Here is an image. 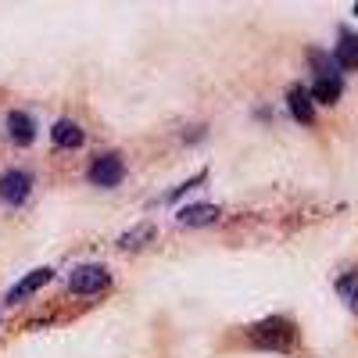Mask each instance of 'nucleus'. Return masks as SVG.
Listing matches in <instances>:
<instances>
[{"label": "nucleus", "instance_id": "f257e3e1", "mask_svg": "<svg viewBox=\"0 0 358 358\" xmlns=\"http://www.w3.org/2000/svg\"><path fill=\"white\" fill-rule=\"evenodd\" d=\"M248 337L258 344V348H273V351H287L290 344H294V326L287 322V319H280V315H273V319H262V322H255L251 330H248Z\"/></svg>", "mask_w": 358, "mask_h": 358}, {"label": "nucleus", "instance_id": "f03ea898", "mask_svg": "<svg viewBox=\"0 0 358 358\" xmlns=\"http://www.w3.org/2000/svg\"><path fill=\"white\" fill-rule=\"evenodd\" d=\"M312 62H315V86L308 90L312 94V101H319V104H334V101H341V90H344V83H341V72H334V65H326V57L319 54V50H312L308 54Z\"/></svg>", "mask_w": 358, "mask_h": 358}, {"label": "nucleus", "instance_id": "7ed1b4c3", "mask_svg": "<svg viewBox=\"0 0 358 358\" xmlns=\"http://www.w3.org/2000/svg\"><path fill=\"white\" fill-rule=\"evenodd\" d=\"M108 283H111V273L104 265H79L69 280V287L76 294H101V290H108Z\"/></svg>", "mask_w": 358, "mask_h": 358}, {"label": "nucleus", "instance_id": "20e7f679", "mask_svg": "<svg viewBox=\"0 0 358 358\" xmlns=\"http://www.w3.org/2000/svg\"><path fill=\"white\" fill-rule=\"evenodd\" d=\"M126 176V165L118 155H101L94 165H90V183L94 187H118Z\"/></svg>", "mask_w": 358, "mask_h": 358}, {"label": "nucleus", "instance_id": "39448f33", "mask_svg": "<svg viewBox=\"0 0 358 358\" xmlns=\"http://www.w3.org/2000/svg\"><path fill=\"white\" fill-rule=\"evenodd\" d=\"M29 187H33L29 172L11 169V172L0 176V201H4V204H22V201L29 197Z\"/></svg>", "mask_w": 358, "mask_h": 358}, {"label": "nucleus", "instance_id": "423d86ee", "mask_svg": "<svg viewBox=\"0 0 358 358\" xmlns=\"http://www.w3.org/2000/svg\"><path fill=\"white\" fill-rule=\"evenodd\" d=\"M50 276H54V268H47V265H43V268H36V273H29L22 283H15V287L8 290V305H22L25 297H33L40 287H47V283H50Z\"/></svg>", "mask_w": 358, "mask_h": 358}, {"label": "nucleus", "instance_id": "0eeeda50", "mask_svg": "<svg viewBox=\"0 0 358 358\" xmlns=\"http://www.w3.org/2000/svg\"><path fill=\"white\" fill-rule=\"evenodd\" d=\"M287 108H290V115L297 118V122L312 126V118H315V104H312V94H308L305 86H290V94H287Z\"/></svg>", "mask_w": 358, "mask_h": 358}, {"label": "nucleus", "instance_id": "6e6552de", "mask_svg": "<svg viewBox=\"0 0 358 358\" xmlns=\"http://www.w3.org/2000/svg\"><path fill=\"white\" fill-rule=\"evenodd\" d=\"M8 133L18 147H29L36 140V122H33V115H25V111H11L8 115Z\"/></svg>", "mask_w": 358, "mask_h": 358}, {"label": "nucleus", "instance_id": "1a4fd4ad", "mask_svg": "<svg viewBox=\"0 0 358 358\" xmlns=\"http://www.w3.org/2000/svg\"><path fill=\"white\" fill-rule=\"evenodd\" d=\"M219 219V208L215 204H190L183 212H176V222L179 226H208Z\"/></svg>", "mask_w": 358, "mask_h": 358}, {"label": "nucleus", "instance_id": "9d476101", "mask_svg": "<svg viewBox=\"0 0 358 358\" xmlns=\"http://www.w3.org/2000/svg\"><path fill=\"white\" fill-rule=\"evenodd\" d=\"M337 65L341 69H358V36L351 33V29H341V40H337Z\"/></svg>", "mask_w": 358, "mask_h": 358}, {"label": "nucleus", "instance_id": "9b49d317", "mask_svg": "<svg viewBox=\"0 0 358 358\" xmlns=\"http://www.w3.org/2000/svg\"><path fill=\"white\" fill-rule=\"evenodd\" d=\"M50 136H54V143L57 147H65V151H76V147H83V129L76 126V122H69V118H62V122H54V129H50Z\"/></svg>", "mask_w": 358, "mask_h": 358}, {"label": "nucleus", "instance_id": "f8f14e48", "mask_svg": "<svg viewBox=\"0 0 358 358\" xmlns=\"http://www.w3.org/2000/svg\"><path fill=\"white\" fill-rule=\"evenodd\" d=\"M337 290H341V297H344V301L358 312V273H348L341 283H337Z\"/></svg>", "mask_w": 358, "mask_h": 358}, {"label": "nucleus", "instance_id": "ddd939ff", "mask_svg": "<svg viewBox=\"0 0 358 358\" xmlns=\"http://www.w3.org/2000/svg\"><path fill=\"white\" fill-rule=\"evenodd\" d=\"M151 236H155V226H151V222H143V226H136L133 233H126L118 244H122V248H140L143 241H151Z\"/></svg>", "mask_w": 358, "mask_h": 358}, {"label": "nucleus", "instance_id": "4468645a", "mask_svg": "<svg viewBox=\"0 0 358 358\" xmlns=\"http://www.w3.org/2000/svg\"><path fill=\"white\" fill-rule=\"evenodd\" d=\"M355 15H358V4H355Z\"/></svg>", "mask_w": 358, "mask_h": 358}]
</instances>
